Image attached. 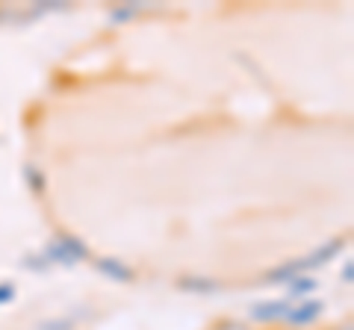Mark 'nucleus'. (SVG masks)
Returning <instances> with one entry per match:
<instances>
[{"instance_id":"nucleus-3","label":"nucleus","mask_w":354,"mask_h":330,"mask_svg":"<svg viewBox=\"0 0 354 330\" xmlns=\"http://www.w3.org/2000/svg\"><path fill=\"white\" fill-rule=\"evenodd\" d=\"M97 271H101L104 278L115 280V283H130L133 278H136V271H133L127 262H121L118 257H101L97 260Z\"/></svg>"},{"instance_id":"nucleus-6","label":"nucleus","mask_w":354,"mask_h":330,"mask_svg":"<svg viewBox=\"0 0 354 330\" xmlns=\"http://www.w3.org/2000/svg\"><path fill=\"white\" fill-rule=\"evenodd\" d=\"M307 271L304 266V260H290V262H283V266L278 269H272V271H266V280H278V283H290L295 278H301V274Z\"/></svg>"},{"instance_id":"nucleus-11","label":"nucleus","mask_w":354,"mask_h":330,"mask_svg":"<svg viewBox=\"0 0 354 330\" xmlns=\"http://www.w3.org/2000/svg\"><path fill=\"white\" fill-rule=\"evenodd\" d=\"M71 327H74L71 318H53V322L39 324V330H71Z\"/></svg>"},{"instance_id":"nucleus-13","label":"nucleus","mask_w":354,"mask_h":330,"mask_svg":"<svg viewBox=\"0 0 354 330\" xmlns=\"http://www.w3.org/2000/svg\"><path fill=\"white\" fill-rule=\"evenodd\" d=\"M15 298V286L12 283H0V304H9Z\"/></svg>"},{"instance_id":"nucleus-15","label":"nucleus","mask_w":354,"mask_h":330,"mask_svg":"<svg viewBox=\"0 0 354 330\" xmlns=\"http://www.w3.org/2000/svg\"><path fill=\"white\" fill-rule=\"evenodd\" d=\"M339 278H342V283H351V280H354V266H351V260H346V262H342V271H339Z\"/></svg>"},{"instance_id":"nucleus-5","label":"nucleus","mask_w":354,"mask_h":330,"mask_svg":"<svg viewBox=\"0 0 354 330\" xmlns=\"http://www.w3.org/2000/svg\"><path fill=\"white\" fill-rule=\"evenodd\" d=\"M53 242H57L65 254L74 260V266H77V262H83V260H88V248H86L83 239H77L71 233H57V236H53Z\"/></svg>"},{"instance_id":"nucleus-17","label":"nucleus","mask_w":354,"mask_h":330,"mask_svg":"<svg viewBox=\"0 0 354 330\" xmlns=\"http://www.w3.org/2000/svg\"><path fill=\"white\" fill-rule=\"evenodd\" d=\"M337 330H351V324H346V327H337Z\"/></svg>"},{"instance_id":"nucleus-8","label":"nucleus","mask_w":354,"mask_h":330,"mask_svg":"<svg viewBox=\"0 0 354 330\" xmlns=\"http://www.w3.org/2000/svg\"><path fill=\"white\" fill-rule=\"evenodd\" d=\"M44 262H59V266H65V269H71L74 266V260L65 254V251L57 245V242H48V248H44Z\"/></svg>"},{"instance_id":"nucleus-16","label":"nucleus","mask_w":354,"mask_h":330,"mask_svg":"<svg viewBox=\"0 0 354 330\" xmlns=\"http://www.w3.org/2000/svg\"><path fill=\"white\" fill-rule=\"evenodd\" d=\"M24 266H27V269H39V271H44V269H48V262H44V257H27V260H24Z\"/></svg>"},{"instance_id":"nucleus-10","label":"nucleus","mask_w":354,"mask_h":330,"mask_svg":"<svg viewBox=\"0 0 354 330\" xmlns=\"http://www.w3.org/2000/svg\"><path fill=\"white\" fill-rule=\"evenodd\" d=\"M316 280L313 278H304V274H301V278H295V280H290V295H292V298H304V295H310V292H313L316 289Z\"/></svg>"},{"instance_id":"nucleus-14","label":"nucleus","mask_w":354,"mask_h":330,"mask_svg":"<svg viewBox=\"0 0 354 330\" xmlns=\"http://www.w3.org/2000/svg\"><path fill=\"white\" fill-rule=\"evenodd\" d=\"M216 330H251L245 322H234V318H227V322H221Z\"/></svg>"},{"instance_id":"nucleus-2","label":"nucleus","mask_w":354,"mask_h":330,"mask_svg":"<svg viewBox=\"0 0 354 330\" xmlns=\"http://www.w3.org/2000/svg\"><path fill=\"white\" fill-rule=\"evenodd\" d=\"M322 310H325L322 301H304V304H298V307H290V313H286L283 322H290L292 327H310L313 322H319Z\"/></svg>"},{"instance_id":"nucleus-9","label":"nucleus","mask_w":354,"mask_h":330,"mask_svg":"<svg viewBox=\"0 0 354 330\" xmlns=\"http://www.w3.org/2000/svg\"><path fill=\"white\" fill-rule=\"evenodd\" d=\"M24 177H27V186L36 195H44V174L39 165H24Z\"/></svg>"},{"instance_id":"nucleus-4","label":"nucleus","mask_w":354,"mask_h":330,"mask_svg":"<svg viewBox=\"0 0 354 330\" xmlns=\"http://www.w3.org/2000/svg\"><path fill=\"white\" fill-rule=\"evenodd\" d=\"M342 245H346V239H342V236H337V239H330V242H325V245H322V248H316V251H313V254H310V257H304V266H307V269L325 266V262H328V260H334V257L339 254V251H342Z\"/></svg>"},{"instance_id":"nucleus-1","label":"nucleus","mask_w":354,"mask_h":330,"mask_svg":"<svg viewBox=\"0 0 354 330\" xmlns=\"http://www.w3.org/2000/svg\"><path fill=\"white\" fill-rule=\"evenodd\" d=\"M286 313H290V301H260V304L251 307V318L260 324L283 322Z\"/></svg>"},{"instance_id":"nucleus-7","label":"nucleus","mask_w":354,"mask_h":330,"mask_svg":"<svg viewBox=\"0 0 354 330\" xmlns=\"http://www.w3.org/2000/svg\"><path fill=\"white\" fill-rule=\"evenodd\" d=\"M177 286L186 292H216L218 283L216 280H207V278H180L177 280Z\"/></svg>"},{"instance_id":"nucleus-12","label":"nucleus","mask_w":354,"mask_h":330,"mask_svg":"<svg viewBox=\"0 0 354 330\" xmlns=\"http://www.w3.org/2000/svg\"><path fill=\"white\" fill-rule=\"evenodd\" d=\"M139 12V6H121V9H113V21H124V18H133Z\"/></svg>"}]
</instances>
